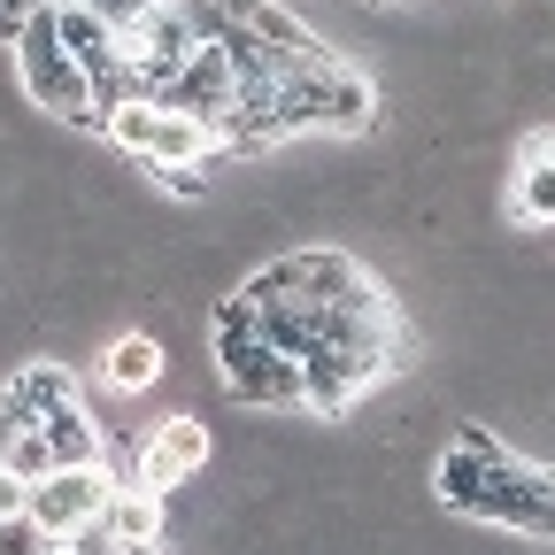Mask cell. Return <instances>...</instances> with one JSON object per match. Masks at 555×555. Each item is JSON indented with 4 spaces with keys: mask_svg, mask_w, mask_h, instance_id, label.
<instances>
[{
    "mask_svg": "<svg viewBox=\"0 0 555 555\" xmlns=\"http://www.w3.org/2000/svg\"><path fill=\"white\" fill-rule=\"evenodd\" d=\"M433 486H440L448 509H463L478 525H509V532H547L555 540V470L517 463L494 433H478V425L440 455Z\"/></svg>",
    "mask_w": 555,
    "mask_h": 555,
    "instance_id": "cell-2",
    "label": "cell"
},
{
    "mask_svg": "<svg viewBox=\"0 0 555 555\" xmlns=\"http://www.w3.org/2000/svg\"><path fill=\"white\" fill-rule=\"evenodd\" d=\"M9 393L24 401L31 425H47L62 401H78V371H62V363H31V371H16V378H9Z\"/></svg>",
    "mask_w": 555,
    "mask_h": 555,
    "instance_id": "cell-14",
    "label": "cell"
},
{
    "mask_svg": "<svg viewBox=\"0 0 555 555\" xmlns=\"http://www.w3.org/2000/svg\"><path fill=\"white\" fill-rule=\"evenodd\" d=\"M0 39H16V16H0Z\"/></svg>",
    "mask_w": 555,
    "mask_h": 555,
    "instance_id": "cell-20",
    "label": "cell"
},
{
    "mask_svg": "<svg viewBox=\"0 0 555 555\" xmlns=\"http://www.w3.org/2000/svg\"><path fill=\"white\" fill-rule=\"evenodd\" d=\"M409 356V332H401V317L386 309V317H363L356 332H339L332 347H317V356L301 363V409H324V416H339L347 401H356L363 386H378L393 363Z\"/></svg>",
    "mask_w": 555,
    "mask_h": 555,
    "instance_id": "cell-3",
    "label": "cell"
},
{
    "mask_svg": "<svg viewBox=\"0 0 555 555\" xmlns=\"http://www.w3.org/2000/svg\"><path fill=\"white\" fill-rule=\"evenodd\" d=\"M101 378H108L116 393H147V386L163 378V347H155L147 332H124L108 356H101Z\"/></svg>",
    "mask_w": 555,
    "mask_h": 555,
    "instance_id": "cell-12",
    "label": "cell"
},
{
    "mask_svg": "<svg viewBox=\"0 0 555 555\" xmlns=\"http://www.w3.org/2000/svg\"><path fill=\"white\" fill-rule=\"evenodd\" d=\"M47 555H69V547H62V540H54V547H47Z\"/></svg>",
    "mask_w": 555,
    "mask_h": 555,
    "instance_id": "cell-21",
    "label": "cell"
},
{
    "mask_svg": "<svg viewBox=\"0 0 555 555\" xmlns=\"http://www.w3.org/2000/svg\"><path fill=\"white\" fill-rule=\"evenodd\" d=\"M39 433H47V448H54V470H62V463H101V433H93V409H86V401H62Z\"/></svg>",
    "mask_w": 555,
    "mask_h": 555,
    "instance_id": "cell-13",
    "label": "cell"
},
{
    "mask_svg": "<svg viewBox=\"0 0 555 555\" xmlns=\"http://www.w3.org/2000/svg\"><path fill=\"white\" fill-rule=\"evenodd\" d=\"M509 208H517L525 224H555V131H540L532 147H525V170H517Z\"/></svg>",
    "mask_w": 555,
    "mask_h": 555,
    "instance_id": "cell-11",
    "label": "cell"
},
{
    "mask_svg": "<svg viewBox=\"0 0 555 555\" xmlns=\"http://www.w3.org/2000/svg\"><path fill=\"white\" fill-rule=\"evenodd\" d=\"M147 178H155V185H170L178 201H201V193H208V163H155Z\"/></svg>",
    "mask_w": 555,
    "mask_h": 555,
    "instance_id": "cell-17",
    "label": "cell"
},
{
    "mask_svg": "<svg viewBox=\"0 0 555 555\" xmlns=\"http://www.w3.org/2000/svg\"><path fill=\"white\" fill-rule=\"evenodd\" d=\"M16 62H24V93H31L47 116L86 124V131H101V124H108V108L93 101L78 54H69V47H62V31H54V0H31V9H24V24H16Z\"/></svg>",
    "mask_w": 555,
    "mask_h": 555,
    "instance_id": "cell-5",
    "label": "cell"
},
{
    "mask_svg": "<svg viewBox=\"0 0 555 555\" xmlns=\"http://www.w3.org/2000/svg\"><path fill=\"white\" fill-rule=\"evenodd\" d=\"M24 502H31V486H24L9 463H0V517H9V509H24Z\"/></svg>",
    "mask_w": 555,
    "mask_h": 555,
    "instance_id": "cell-19",
    "label": "cell"
},
{
    "mask_svg": "<svg viewBox=\"0 0 555 555\" xmlns=\"http://www.w3.org/2000/svg\"><path fill=\"white\" fill-rule=\"evenodd\" d=\"M208 31H201V16H193V0H155L147 16H139L131 31H124V62H131V93H147V101H163L170 93V78L193 62V47H201Z\"/></svg>",
    "mask_w": 555,
    "mask_h": 555,
    "instance_id": "cell-7",
    "label": "cell"
},
{
    "mask_svg": "<svg viewBox=\"0 0 555 555\" xmlns=\"http://www.w3.org/2000/svg\"><path fill=\"white\" fill-rule=\"evenodd\" d=\"M47 547H54V540H47V532H39L24 509H9V517H0V555H47Z\"/></svg>",
    "mask_w": 555,
    "mask_h": 555,
    "instance_id": "cell-16",
    "label": "cell"
},
{
    "mask_svg": "<svg viewBox=\"0 0 555 555\" xmlns=\"http://www.w3.org/2000/svg\"><path fill=\"white\" fill-rule=\"evenodd\" d=\"M217 378H224V393L247 401V409H301V363L278 356V347L262 339L247 294H232V301L217 309Z\"/></svg>",
    "mask_w": 555,
    "mask_h": 555,
    "instance_id": "cell-4",
    "label": "cell"
},
{
    "mask_svg": "<svg viewBox=\"0 0 555 555\" xmlns=\"http://www.w3.org/2000/svg\"><path fill=\"white\" fill-rule=\"evenodd\" d=\"M108 502H116V470H101V463H62V470L31 478V502H24V517H31L47 540H62V532L93 525Z\"/></svg>",
    "mask_w": 555,
    "mask_h": 555,
    "instance_id": "cell-8",
    "label": "cell"
},
{
    "mask_svg": "<svg viewBox=\"0 0 555 555\" xmlns=\"http://www.w3.org/2000/svg\"><path fill=\"white\" fill-rule=\"evenodd\" d=\"M201 463H208V425H201V416H170V425H163L147 448H139L131 486H139V494H155V502H170Z\"/></svg>",
    "mask_w": 555,
    "mask_h": 555,
    "instance_id": "cell-10",
    "label": "cell"
},
{
    "mask_svg": "<svg viewBox=\"0 0 555 555\" xmlns=\"http://www.w3.org/2000/svg\"><path fill=\"white\" fill-rule=\"evenodd\" d=\"M240 294H247L255 309H286V317H301L317 347H332L339 332H356L363 317H386V309H393L378 278H371L363 262L332 255V247H301V255H278L270 270H255V278H247ZM317 347H309V356H317Z\"/></svg>",
    "mask_w": 555,
    "mask_h": 555,
    "instance_id": "cell-1",
    "label": "cell"
},
{
    "mask_svg": "<svg viewBox=\"0 0 555 555\" xmlns=\"http://www.w3.org/2000/svg\"><path fill=\"white\" fill-rule=\"evenodd\" d=\"M101 131L116 139L139 170H155V163H217V147H224L217 124H201V116H185V108H170V101H147V93L116 101Z\"/></svg>",
    "mask_w": 555,
    "mask_h": 555,
    "instance_id": "cell-6",
    "label": "cell"
},
{
    "mask_svg": "<svg viewBox=\"0 0 555 555\" xmlns=\"http://www.w3.org/2000/svg\"><path fill=\"white\" fill-rule=\"evenodd\" d=\"M86 9H93V16H108L116 31H131L139 16H147V9H155V0H86Z\"/></svg>",
    "mask_w": 555,
    "mask_h": 555,
    "instance_id": "cell-18",
    "label": "cell"
},
{
    "mask_svg": "<svg viewBox=\"0 0 555 555\" xmlns=\"http://www.w3.org/2000/svg\"><path fill=\"white\" fill-rule=\"evenodd\" d=\"M0 463H9V470L31 486V478H47V470H54V448H47V433L31 425V433H16L9 448H0Z\"/></svg>",
    "mask_w": 555,
    "mask_h": 555,
    "instance_id": "cell-15",
    "label": "cell"
},
{
    "mask_svg": "<svg viewBox=\"0 0 555 555\" xmlns=\"http://www.w3.org/2000/svg\"><path fill=\"white\" fill-rule=\"evenodd\" d=\"M163 101L185 108V116H201V124H217V139H224V124H232V108H240V62H232V47H224V39H201L193 62L170 78Z\"/></svg>",
    "mask_w": 555,
    "mask_h": 555,
    "instance_id": "cell-9",
    "label": "cell"
}]
</instances>
